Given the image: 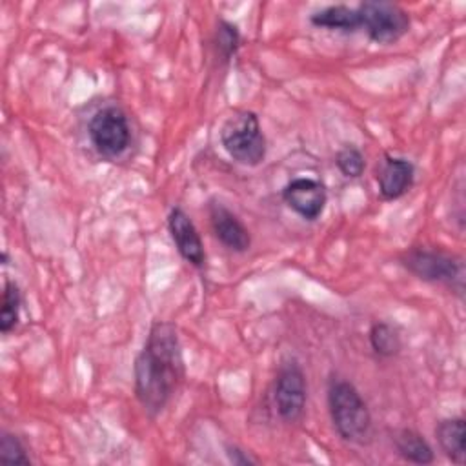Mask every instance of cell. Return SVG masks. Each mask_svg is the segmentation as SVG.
<instances>
[{
	"instance_id": "7a4b0ae2",
	"label": "cell",
	"mask_w": 466,
	"mask_h": 466,
	"mask_svg": "<svg viewBox=\"0 0 466 466\" xmlns=\"http://www.w3.org/2000/svg\"><path fill=\"white\" fill-rule=\"evenodd\" d=\"M326 397L329 419L339 437L351 444H368L373 433V419L355 384L346 379H331Z\"/></svg>"
},
{
	"instance_id": "4fadbf2b",
	"label": "cell",
	"mask_w": 466,
	"mask_h": 466,
	"mask_svg": "<svg viewBox=\"0 0 466 466\" xmlns=\"http://www.w3.org/2000/svg\"><path fill=\"white\" fill-rule=\"evenodd\" d=\"M435 437L444 455L455 462L464 464L466 461V424L462 417H448L437 422Z\"/></svg>"
},
{
	"instance_id": "5bb4252c",
	"label": "cell",
	"mask_w": 466,
	"mask_h": 466,
	"mask_svg": "<svg viewBox=\"0 0 466 466\" xmlns=\"http://www.w3.org/2000/svg\"><path fill=\"white\" fill-rule=\"evenodd\" d=\"M397 453L413 464H431L435 459L431 444L411 428H400L393 435Z\"/></svg>"
},
{
	"instance_id": "277c9868",
	"label": "cell",
	"mask_w": 466,
	"mask_h": 466,
	"mask_svg": "<svg viewBox=\"0 0 466 466\" xmlns=\"http://www.w3.org/2000/svg\"><path fill=\"white\" fill-rule=\"evenodd\" d=\"M87 137L93 149L102 158H120L131 146V124L127 113L116 104H107L96 109L87 122Z\"/></svg>"
},
{
	"instance_id": "e0dca14e",
	"label": "cell",
	"mask_w": 466,
	"mask_h": 466,
	"mask_svg": "<svg viewBox=\"0 0 466 466\" xmlns=\"http://www.w3.org/2000/svg\"><path fill=\"white\" fill-rule=\"evenodd\" d=\"M240 42H242V36H240L237 24H233L226 18H220L217 22V29H215V36H213V44H215V49H217V55L220 56V60L229 62L237 55Z\"/></svg>"
},
{
	"instance_id": "2e32d148",
	"label": "cell",
	"mask_w": 466,
	"mask_h": 466,
	"mask_svg": "<svg viewBox=\"0 0 466 466\" xmlns=\"http://www.w3.org/2000/svg\"><path fill=\"white\" fill-rule=\"evenodd\" d=\"M20 308H22L20 288L13 279H5L4 291H2V308H0V331L4 335H7L16 328L20 319Z\"/></svg>"
},
{
	"instance_id": "ac0fdd59",
	"label": "cell",
	"mask_w": 466,
	"mask_h": 466,
	"mask_svg": "<svg viewBox=\"0 0 466 466\" xmlns=\"http://www.w3.org/2000/svg\"><path fill=\"white\" fill-rule=\"evenodd\" d=\"M335 166L346 178H359L366 169L364 153L355 146H344L335 155Z\"/></svg>"
},
{
	"instance_id": "6da1fadb",
	"label": "cell",
	"mask_w": 466,
	"mask_h": 466,
	"mask_svg": "<svg viewBox=\"0 0 466 466\" xmlns=\"http://www.w3.org/2000/svg\"><path fill=\"white\" fill-rule=\"evenodd\" d=\"M184 357L173 322L155 320L133 364V390L149 417H157L171 402L184 379Z\"/></svg>"
},
{
	"instance_id": "9c48e42d",
	"label": "cell",
	"mask_w": 466,
	"mask_h": 466,
	"mask_svg": "<svg viewBox=\"0 0 466 466\" xmlns=\"http://www.w3.org/2000/svg\"><path fill=\"white\" fill-rule=\"evenodd\" d=\"M208 217L215 238L233 253H246L251 246V235L242 220L220 200L208 202Z\"/></svg>"
},
{
	"instance_id": "ffe728a7",
	"label": "cell",
	"mask_w": 466,
	"mask_h": 466,
	"mask_svg": "<svg viewBox=\"0 0 466 466\" xmlns=\"http://www.w3.org/2000/svg\"><path fill=\"white\" fill-rule=\"evenodd\" d=\"M226 455H228V461L231 464H237V466H251V464L258 462L255 457H251L246 450H242L237 444H228L226 446Z\"/></svg>"
},
{
	"instance_id": "52a82bcc",
	"label": "cell",
	"mask_w": 466,
	"mask_h": 466,
	"mask_svg": "<svg viewBox=\"0 0 466 466\" xmlns=\"http://www.w3.org/2000/svg\"><path fill=\"white\" fill-rule=\"evenodd\" d=\"M308 400V384L302 366L295 359L280 362L273 382V402L284 422H299L304 417Z\"/></svg>"
},
{
	"instance_id": "8992f818",
	"label": "cell",
	"mask_w": 466,
	"mask_h": 466,
	"mask_svg": "<svg viewBox=\"0 0 466 466\" xmlns=\"http://www.w3.org/2000/svg\"><path fill=\"white\" fill-rule=\"evenodd\" d=\"M400 264L424 282L462 288V260L448 251L411 248L400 255Z\"/></svg>"
},
{
	"instance_id": "30bf717a",
	"label": "cell",
	"mask_w": 466,
	"mask_h": 466,
	"mask_svg": "<svg viewBox=\"0 0 466 466\" xmlns=\"http://www.w3.org/2000/svg\"><path fill=\"white\" fill-rule=\"evenodd\" d=\"M167 231L178 255L191 266L202 268L206 264V249L197 226L191 217L178 206L171 208L167 215Z\"/></svg>"
},
{
	"instance_id": "8fae6325",
	"label": "cell",
	"mask_w": 466,
	"mask_h": 466,
	"mask_svg": "<svg viewBox=\"0 0 466 466\" xmlns=\"http://www.w3.org/2000/svg\"><path fill=\"white\" fill-rule=\"evenodd\" d=\"M415 182V166L404 157L386 155L379 171L377 184L384 200H397L404 197Z\"/></svg>"
},
{
	"instance_id": "7c38bea8",
	"label": "cell",
	"mask_w": 466,
	"mask_h": 466,
	"mask_svg": "<svg viewBox=\"0 0 466 466\" xmlns=\"http://www.w3.org/2000/svg\"><path fill=\"white\" fill-rule=\"evenodd\" d=\"M311 25L319 29L328 31H339V33H357L360 31V16L357 11V5H346V4H335L326 5L309 16Z\"/></svg>"
},
{
	"instance_id": "d6986e66",
	"label": "cell",
	"mask_w": 466,
	"mask_h": 466,
	"mask_svg": "<svg viewBox=\"0 0 466 466\" xmlns=\"http://www.w3.org/2000/svg\"><path fill=\"white\" fill-rule=\"evenodd\" d=\"M0 462L5 464H31V459L27 455V448L22 442V439L4 430L0 435Z\"/></svg>"
},
{
	"instance_id": "3957f363",
	"label": "cell",
	"mask_w": 466,
	"mask_h": 466,
	"mask_svg": "<svg viewBox=\"0 0 466 466\" xmlns=\"http://www.w3.org/2000/svg\"><path fill=\"white\" fill-rule=\"evenodd\" d=\"M220 144L224 151L238 164L255 167L264 162L268 144L255 111H235L220 127Z\"/></svg>"
},
{
	"instance_id": "5b68a950",
	"label": "cell",
	"mask_w": 466,
	"mask_h": 466,
	"mask_svg": "<svg viewBox=\"0 0 466 466\" xmlns=\"http://www.w3.org/2000/svg\"><path fill=\"white\" fill-rule=\"evenodd\" d=\"M360 16V31L380 46L399 42L410 31V15L395 2L366 0L357 5Z\"/></svg>"
},
{
	"instance_id": "ba28073f",
	"label": "cell",
	"mask_w": 466,
	"mask_h": 466,
	"mask_svg": "<svg viewBox=\"0 0 466 466\" xmlns=\"http://www.w3.org/2000/svg\"><path fill=\"white\" fill-rule=\"evenodd\" d=\"M282 200L300 218L317 220L328 202L326 187L313 177H295L282 187Z\"/></svg>"
},
{
	"instance_id": "9a60e30c",
	"label": "cell",
	"mask_w": 466,
	"mask_h": 466,
	"mask_svg": "<svg viewBox=\"0 0 466 466\" xmlns=\"http://www.w3.org/2000/svg\"><path fill=\"white\" fill-rule=\"evenodd\" d=\"M368 340H370L373 353H377L379 357H384V359L395 357L402 350V337H400L399 329L393 324L384 322V320L373 322L370 326Z\"/></svg>"
}]
</instances>
